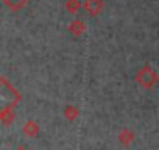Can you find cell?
Segmentation results:
<instances>
[{"label": "cell", "mask_w": 159, "mask_h": 150, "mask_svg": "<svg viewBox=\"0 0 159 150\" xmlns=\"http://www.w3.org/2000/svg\"><path fill=\"white\" fill-rule=\"evenodd\" d=\"M20 99V92L7 80V77H0V111L14 110Z\"/></svg>", "instance_id": "6da1fadb"}, {"label": "cell", "mask_w": 159, "mask_h": 150, "mask_svg": "<svg viewBox=\"0 0 159 150\" xmlns=\"http://www.w3.org/2000/svg\"><path fill=\"white\" fill-rule=\"evenodd\" d=\"M136 82L143 88V89H151L156 83H157V73L153 70V67L150 64L142 66L137 73H136Z\"/></svg>", "instance_id": "7a4b0ae2"}, {"label": "cell", "mask_w": 159, "mask_h": 150, "mask_svg": "<svg viewBox=\"0 0 159 150\" xmlns=\"http://www.w3.org/2000/svg\"><path fill=\"white\" fill-rule=\"evenodd\" d=\"M83 7L89 16H98L103 11V0H84Z\"/></svg>", "instance_id": "3957f363"}, {"label": "cell", "mask_w": 159, "mask_h": 150, "mask_svg": "<svg viewBox=\"0 0 159 150\" xmlns=\"http://www.w3.org/2000/svg\"><path fill=\"white\" fill-rule=\"evenodd\" d=\"M69 31L73 35V36H81L84 31H86V24L83 21H80V19H75L69 24Z\"/></svg>", "instance_id": "277c9868"}, {"label": "cell", "mask_w": 159, "mask_h": 150, "mask_svg": "<svg viewBox=\"0 0 159 150\" xmlns=\"http://www.w3.org/2000/svg\"><path fill=\"white\" fill-rule=\"evenodd\" d=\"M22 131H24L25 136L34 138V136H38V133H39V125H38L34 120H27V122L24 124V127H22Z\"/></svg>", "instance_id": "5b68a950"}, {"label": "cell", "mask_w": 159, "mask_h": 150, "mask_svg": "<svg viewBox=\"0 0 159 150\" xmlns=\"http://www.w3.org/2000/svg\"><path fill=\"white\" fill-rule=\"evenodd\" d=\"M3 5L7 8H10L11 11H20L22 8H25L28 5L30 0H2Z\"/></svg>", "instance_id": "8992f818"}, {"label": "cell", "mask_w": 159, "mask_h": 150, "mask_svg": "<svg viewBox=\"0 0 159 150\" xmlns=\"http://www.w3.org/2000/svg\"><path fill=\"white\" fill-rule=\"evenodd\" d=\"M133 141H134V133H133L129 128H123V130L119 133V142H120L122 145H129Z\"/></svg>", "instance_id": "52a82bcc"}, {"label": "cell", "mask_w": 159, "mask_h": 150, "mask_svg": "<svg viewBox=\"0 0 159 150\" xmlns=\"http://www.w3.org/2000/svg\"><path fill=\"white\" fill-rule=\"evenodd\" d=\"M16 119V114H14V110H2L0 111V122L3 125H11Z\"/></svg>", "instance_id": "ba28073f"}, {"label": "cell", "mask_w": 159, "mask_h": 150, "mask_svg": "<svg viewBox=\"0 0 159 150\" xmlns=\"http://www.w3.org/2000/svg\"><path fill=\"white\" fill-rule=\"evenodd\" d=\"M81 8V2L80 0H66V11L70 14H76Z\"/></svg>", "instance_id": "9c48e42d"}, {"label": "cell", "mask_w": 159, "mask_h": 150, "mask_svg": "<svg viewBox=\"0 0 159 150\" xmlns=\"http://www.w3.org/2000/svg\"><path fill=\"white\" fill-rule=\"evenodd\" d=\"M78 114H80V111H78V108L76 106H73V105H67L66 108H64V117L67 119V120H75L76 117H78Z\"/></svg>", "instance_id": "30bf717a"}, {"label": "cell", "mask_w": 159, "mask_h": 150, "mask_svg": "<svg viewBox=\"0 0 159 150\" xmlns=\"http://www.w3.org/2000/svg\"><path fill=\"white\" fill-rule=\"evenodd\" d=\"M16 150H27V148H25V147H22V145H19V147H17Z\"/></svg>", "instance_id": "8fae6325"}]
</instances>
